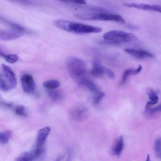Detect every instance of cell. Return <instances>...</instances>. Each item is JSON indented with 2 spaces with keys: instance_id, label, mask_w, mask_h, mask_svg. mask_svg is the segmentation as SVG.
Listing matches in <instances>:
<instances>
[{
  "instance_id": "cell-1",
  "label": "cell",
  "mask_w": 161,
  "mask_h": 161,
  "mask_svg": "<svg viewBox=\"0 0 161 161\" xmlns=\"http://www.w3.org/2000/svg\"><path fill=\"white\" fill-rule=\"evenodd\" d=\"M53 23L57 27L61 29L76 34L97 33L102 31L100 27L62 19H57Z\"/></svg>"
},
{
  "instance_id": "cell-2",
  "label": "cell",
  "mask_w": 161,
  "mask_h": 161,
  "mask_svg": "<svg viewBox=\"0 0 161 161\" xmlns=\"http://www.w3.org/2000/svg\"><path fill=\"white\" fill-rule=\"evenodd\" d=\"M66 63L70 76L78 84L81 85L86 78L87 68L85 62L80 58L70 56L66 58Z\"/></svg>"
},
{
  "instance_id": "cell-3",
  "label": "cell",
  "mask_w": 161,
  "mask_h": 161,
  "mask_svg": "<svg viewBox=\"0 0 161 161\" xmlns=\"http://www.w3.org/2000/svg\"><path fill=\"white\" fill-rule=\"evenodd\" d=\"M76 18L84 20H98L114 21L124 24L125 21L120 15L107 13H79L75 14Z\"/></svg>"
},
{
  "instance_id": "cell-4",
  "label": "cell",
  "mask_w": 161,
  "mask_h": 161,
  "mask_svg": "<svg viewBox=\"0 0 161 161\" xmlns=\"http://www.w3.org/2000/svg\"><path fill=\"white\" fill-rule=\"evenodd\" d=\"M105 40L115 43L132 42L136 41L137 37L135 35L119 30H112L105 33L103 36Z\"/></svg>"
},
{
  "instance_id": "cell-5",
  "label": "cell",
  "mask_w": 161,
  "mask_h": 161,
  "mask_svg": "<svg viewBox=\"0 0 161 161\" xmlns=\"http://www.w3.org/2000/svg\"><path fill=\"white\" fill-rule=\"evenodd\" d=\"M11 29L0 31V40L9 41L17 39L24 34L23 28L18 25H12Z\"/></svg>"
},
{
  "instance_id": "cell-6",
  "label": "cell",
  "mask_w": 161,
  "mask_h": 161,
  "mask_svg": "<svg viewBox=\"0 0 161 161\" xmlns=\"http://www.w3.org/2000/svg\"><path fill=\"white\" fill-rule=\"evenodd\" d=\"M1 71L3 78L9 89L14 88L17 82L15 75L12 70L6 65L2 64L1 66Z\"/></svg>"
},
{
  "instance_id": "cell-7",
  "label": "cell",
  "mask_w": 161,
  "mask_h": 161,
  "mask_svg": "<svg viewBox=\"0 0 161 161\" xmlns=\"http://www.w3.org/2000/svg\"><path fill=\"white\" fill-rule=\"evenodd\" d=\"M21 82L23 91L27 93L33 92L36 88V84L32 76L28 74H24L21 77Z\"/></svg>"
},
{
  "instance_id": "cell-8",
  "label": "cell",
  "mask_w": 161,
  "mask_h": 161,
  "mask_svg": "<svg viewBox=\"0 0 161 161\" xmlns=\"http://www.w3.org/2000/svg\"><path fill=\"white\" fill-rule=\"evenodd\" d=\"M123 6L130 8L151 11L161 12V6L157 4H147L139 3H125Z\"/></svg>"
},
{
  "instance_id": "cell-9",
  "label": "cell",
  "mask_w": 161,
  "mask_h": 161,
  "mask_svg": "<svg viewBox=\"0 0 161 161\" xmlns=\"http://www.w3.org/2000/svg\"><path fill=\"white\" fill-rule=\"evenodd\" d=\"M50 131V128L48 126L44 127L38 131L36 138V148H44L43 147Z\"/></svg>"
},
{
  "instance_id": "cell-10",
  "label": "cell",
  "mask_w": 161,
  "mask_h": 161,
  "mask_svg": "<svg viewBox=\"0 0 161 161\" xmlns=\"http://www.w3.org/2000/svg\"><path fill=\"white\" fill-rule=\"evenodd\" d=\"M125 51L133 57L139 59L152 58L154 57L152 53L144 50L126 48L125 50Z\"/></svg>"
},
{
  "instance_id": "cell-11",
  "label": "cell",
  "mask_w": 161,
  "mask_h": 161,
  "mask_svg": "<svg viewBox=\"0 0 161 161\" xmlns=\"http://www.w3.org/2000/svg\"><path fill=\"white\" fill-rule=\"evenodd\" d=\"M124 140L122 136H120L114 141L111 148V154L114 156H119L124 149Z\"/></svg>"
},
{
  "instance_id": "cell-12",
  "label": "cell",
  "mask_w": 161,
  "mask_h": 161,
  "mask_svg": "<svg viewBox=\"0 0 161 161\" xmlns=\"http://www.w3.org/2000/svg\"><path fill=\"white\" fill-rule=\"evenodd\" d=\"M103 67L97 62H94L93 63V68L91 71V74L93 75L96 77L101 76L104 73Z\"/></svg>"
},
{
  "instance_id": "cell-13",
  "label": "cell",
  "mask_w": 161,
  "mask_h": 161,
  "mask_svg": "<svg viewBox=\"0 0 161 161\" xmlns=\"http://www.w3.org/2000/svg\"><path fill=\"white\" fill-rule=\"evenodd\" d=\"M147 94L150 101L147 103L146 108L149 107L151 105L157 104L159 99L156 92L152 89L149 90Z\"/></svg>"
},
{
  "instance_id": "cell-14",
  "label": "cell",
  "mask_w": 161,
  "mask_h": 161,
  "mask_svg": "<svg viewBox=\"0 0 161 161\" xmlns=\"http://www.w3.org/2000/svg\"><path fill=\"white\" fill-rule=\"evenodd\" d=\"M86 110L85 108H76L71 112V115L75 119L77 120L83 119L86 115Z\"/></svg>"
},
{
  "instance_id": "cell-15",
  "label": "cell",
  "mask_w": 161,
  "mask_h": 161,
  "mask_svg": "<svg viewBox=\"0 0 161 161\" xmlns=\"http://www.w3.org/2000/svg\"><path fill=\"white\" fill-rule=\"evenodd\" d=\"M34 156L31 152H25L20 154L16 159L15 161H35Z\"/></svg>"
},
{
  "instance_id": "cell-16",
  "label": "cell",
  "mask_w": 161,
  "mask_h": 161,
  "mask_svg": "<svg viewBox=\"0 0 161 161\" xmlns=\"http://www.w3.org/2000/svg\"><path fill=\"white\" fill-rule=\"evenodd\" d=\"M60 85L58 81L56 80H50L45 81L43 86L48 90H54L58 88Z\"/></svg>"
},
{
  "instance_id": "cell-17",
  "label": "cell",
  "mask_w": 161,
  "mask_h": 161,
  "mask_svg": "<svg viewBox=\"0 0 161 161\" xmlns=\"http://www.w3.org/2000/svg\"><path fill=\"white\" fill-rule=\"evenodd\" d=\"M12 134V132L10 130L0 132V144H7L9 141Z\"/></svg>"
},
{
  "instance_id": "cell-18",
  "label": "cell",
  "mask_w": 161,
  "mask_h": 161,
  "mask_svg": "<svg viewBox=\"0 0 161 161\" xmlns=\"http://www.w3.org/2000/svg\"><path fill=\"white\" fill-rule=\"evenodd\" d=\"M48 94L50 97L54 101L60 100L63 97V95L59 91L55 89L49 90Z\"/></svg>"
},
{
  "instance_id": "cell-19",
  "label": "cell",
  "mask_w": 161,
  "mask_h": 161,
  "mask_svg": "<svg viewBox=\"0 0 161 161\" xmlns=\"http://www.w3.org/2000/svg\"><path fill=\"white\" fill-rule=\"evenodd\" d=\"M82 85H84L88 89L91 91L97 92L98 89L96 85L89 79L86 78L83 81Z\"/></svg>"
},
{
  "instance_id": "cell-20",
  "label": "cell",
  "mask_w": 161,
  "mask_h": 161,
  "mask_svg": "<svg viewBox=\"0 0 161 161\" xmlns=\"http://www.w3.org/2000/svg\"><path fill=\"white\" fill-rule=\"evenodd\" d=\"M0 55L4 58L7 62L10 64H13L16 62L19 59L18 56L15 54L6 55L1 52L0 53Z\"/></svg>"
},
{
  "instance_id": "cell-21",
  "label": "cell",
  "mask_w": 161,
  "mask_h": 161,
  "mask_svg": "<svg viewBox=\"0 0 161 161\" xmlns=\"http://www.w3.org/2000/svg\"><path fill=\"white\" fill-rule=\"evenodd\" d=\"M154 150L156 156L159 158L161 156V142L160 138H158L155 141L154 144Z\"/></svg>"
},
{
  "instance_id": "cell-22",
  "label": "cell",
  "mask_w": 161,
  "mask_h": 161,
  "mask_svg": "<svg viewBox=\"0 0 161 161\" xmlns=\"http://www.w3.org/2000/svg\"><path fill=\"white\" fill-rule=\"evenodd\" d=\"M130 75H136L135 69H127L124 72L122 78L121 84H123L126 81Z\"/></svg>"
},
{
  "instance_id": "cell-23",
  "label": "cell",
  "mask_w": 161,
  "mask_h": 161,
  "mask_svg": "<svg viewBox=\"0 0 161 161\" xmlns=\"http://www.w3.org/2000/svg\"><path fill=\"white\" fill-rule=\"evenodd\" d=\"M15 113L18 115L26 117L27 113L25 107L22 105H19L16 107L15 110Z\"/></svg>"
},
{
  "instance_id": "cell-24",
  "label": "cell",
  "mask_w": 161,
  "mask_h": 161,
  "mask_svg": "<svg viewBox=\"0 0 161 161\" xmlns=\"http://www.w3.org/2000/svg\"><path fill=\"white\" fill-rule=\"evenodd\" d=\"M161 105L160 104L154 108H146V114L148 115H152L156 113L160 112L161 111Z\"/></svg>"
},
{
  "instance_id": "cell-25",
  "label": "cell",
  "mask_w": 161,
  "mask_h": 161,
  "mask_svg": "<svg viewBox=\"0 0 161 161\" xmlns=\"http://www.w3.org/2000/svg\"><path fill=\"white\" fill-rule=\"evenodd\" d=\"M105 93L103 92H97L93 99L95 103L97 104L105 96Z\"/></svg>"
},
{
  "instance_id": "cell-26",
  "label": "cell",
  "mask_w": 161,
  "mask_h": 161,
  "mask_svg": "<svg viewBox=\"0 0 161 161\" xmlns=\"http://www.w3.org/2000/svg\"><path fill=\"white\" fill-rule=\"evenodd\" d=\"M0 89L4 92H6L9 90L8 86L0 74Z\"/></svg>"
},
{
  "instance_id": "cell-27",
  "label": "cell",
  "mask_w": 161,
  "mask_h": 161,
  "mask_svg": "<svg viewBox=\"0 0 161 161\" xmlns=\"http://www.w3.org/2000/svg\"><path fill=\"white\" fill-rule=\"evenodd\" d=\"M104 72L110 78L114 79L115 78V75L114 72L108 68L103 67Z\"/></svg>"
},
{
  "instance_id": "cell-28",
  "label": "cell",
  "mask_w": 161,
  "mask_h": 161,
  "mask_svg": "<svg viewBox=\"0 0 161 161\" xmlns=\"http://www.w3.org/2000/svg\"><path fill=\"white\" fill-rule=\"evenodd\" d=\"M61 2L65 3H73L79 4H86V2L85 0H63L61 1Z\"/></svg>"
},
{
  "instance_id": "cell-29",
  "label": "cell",
  "mask_w": 161,
  "mask_h": 161,
  "mask_svg": "<svg viewBox=\"0 0 161 161\" xmlns=\"http://www.w3.org/2000/svg\"><path fill=\"white\" fill-rule=\"evenodd\" d=\"M68 152V155L66 161H70L72 156V152L70 149H69Z\"/></svg>"
},
{
  "instance_id": "cell-30",
  "label": "cell",
  "mask_w": 161,
  "mask_h": 161,
  "mask_svg": "<svg viewBox=\"0 0 161 161\" xmlns=\"http://www.w3.org/2000/svg\"><path fill=\"white\" fill-rule=\"evenodd\" d=\"M142 66L141 65L139 64L138 67L135 69L136 75L138 74L142 70Z\"/></svg>"
},
{
  "instance_id": "cell-31",
  "label": "cell",
  "mask_w": 161,
  "mask_h": 161,
  "mask_svg": "<svg viewBox=\"0 0 161 161\" xmlns=\"http://www.w3.org/2000/svg\"><path fill=\"white\" fill-rule=\"evenodd\" d=\"M128 27H129V28L132 29L137 30L138 29V26L133 25H128Z\"/></svg>"
},
{
  "instance_id": "cell-32",
  "label": "cell",
  "mask_w": 161,
  "mask_h": 161,
  "mask_svg": "<svg viewBox=\"0 0 161 161\" xmlns=\"http://www.w3.org/2000/svg\"><path fill=\"white\" fill-rule=\"evenodd\" d=\"M145 161H151L149 154H147Z\"/></svg>"
},
{
  "instance_id": "cell-33",
  "label": "cell",
  "mask_w": 161,
  "mask_h": 161,
  "mask_svg": "<svg viewBox=\"0 0 161 161\" xmlns=\"http://www.w3.org/2000/svg\"><path fill=\"white\" fill-rule=\"evenodd\" d=\"M62 159L61 156H59L56 159L55 161H61Z\"/></svg>"
}]
</instances>
